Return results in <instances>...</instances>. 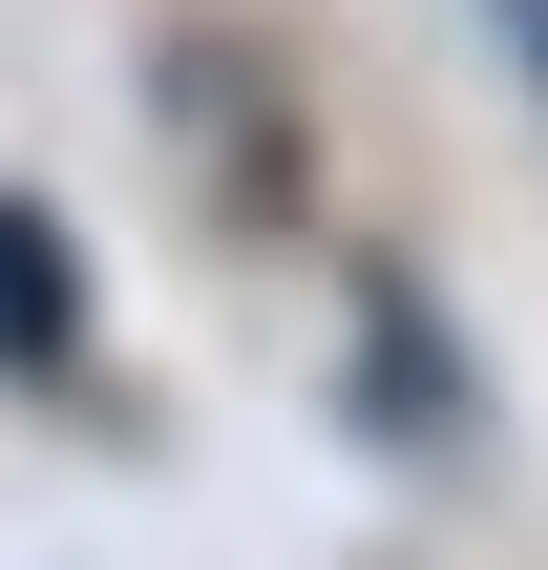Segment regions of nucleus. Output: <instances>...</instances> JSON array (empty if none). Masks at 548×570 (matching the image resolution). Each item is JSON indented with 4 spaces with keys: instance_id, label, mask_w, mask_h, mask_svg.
Returning <instances> with one entry per match:
<instances>
[{
    "instance_id": "nucleus-1",
    "label": "nucleus",
    "mask_w": 548,
    "mask_h": 570,
    "mask_svg": "<svg viewBox=\"0 0 548 570\" xmlns=\"http://www.w3.org/2000/svg\"><path fill=\"white\" fill-rule=\"evenodd\" d=\"M0 360H84V275L42 212H0Z\"/></svg>"
},
{
    "instance_id": "nucleus-2",
    "label": "nucleus",
    "mask_w": 548,
    "mask_h": 570,
    "mask_svg": "<svg viewBox=\"0 0 548 570\" xmlns=\"http://www.w3.org/2000/svg\"><path fill=\"white\" fill-rule=\"evenodd\" d=\"M507 42H528V63H548V0H507Z\"/></svg>"
}]
</instances>
